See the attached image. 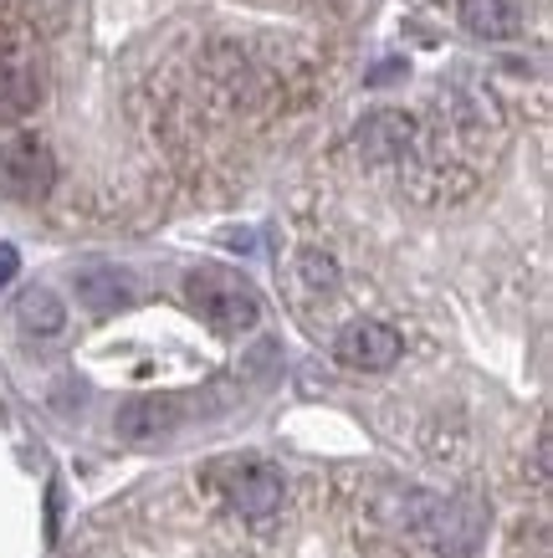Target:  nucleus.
<instances>
[{"instance_id": "f257e3e1", "label": "nucleus", "mask_w": 553, "mask_h": 558, "mask_svg": "<svg viewBox=\"0 0 553 558\" xmlns=\"http://www.w3.org/2000/svg\"><path fill=\"white\" fill-rule=\"evenodd\" d=\"M405 527L436 554H471L486 533V512L471 497H436V492H410L405 497Z\"/></svg>"}, {"instance_id": "f03ea898", "label": "nucleus", "mask_w": 553, "mask_h": 558, "mask_svg": "<svg viewBox=\"0 0 553 558\" xmlns=\"http://www.w3.org/2000/svg\"><path fill=\"white\" fill-rule=\"evenodd\" d=\"M184 303L195 307L216 333H247L262 318L256 288L231 267H195L184 277Z\"/></svg>"}, {"instance_id": "7ed1b4c3", "label": "nucleus", "mask_w": 553, "mask_h": 558, "mask_svg": "<svg viewBox=\"0 0 553 558\" xmlns=\"http://www.w3.org/2000/svg\"><path fill=\"white\" fill-rule=\"evenodd\" d=\"M216 487L226 497V508L241 512V518H272L282 508L287 497V482L272 461H256V457H236V461H220L216 466Z\"/></svg>"}, {"instance_id": "20e7f679", "label": "nucleus", "mask_w": 553, "mask_h": 558, "mask_svg": "<svg viewBox=\"0 0 553 558\" xmlns=\"http://www.w3.org/2000/svg\"><path fill=\"white\" fill-rule=\"evenodd\" d=\"M57 185V159H51L47 138L36 134H16L0 144V195L21 205L47 201Z\"/></svg>"}, {"instance_id": "39448f33", "label": "nucleus", "mask_w": 553, "mask_h": 558, "mask_svg": "<svg viewBox=\"0 0 553 558\" xmlns=\"http://www.w3.org/2000/svg\"><path fill=\"white\" fill-rule=\"evenodd\" d=\"M190 410H195L190 395H134V400H123L113 425L129 446H154V440L175 436L190 421Z\"/></svg>"}, {"instance_id": "423d86ee", "label": "nucleus", "mask_w": 553, "mask_h": 558, "mask_svg": "<svg viewBox=\"0 0 553 558\" xmlns=\"http://www.w3.org/2000/svg\"><path fill=\"white\" fill-rule=\"evenodd\" d=\"M400 333L389 328V323L380 318H353L338 328L334 339V354L338 364H349V369H364V374H380L389 369V364H400Z\"/></svg>"}, {"instance_id": "0eeeda50", "label": "nucleus", "mask_w": 553, "mask_h": 558, "mask_svg": "<svg viewBox=\"0 0 553 558\" xmlns=\"http://www.w3.org/2000/svg\"><path fill=\"white\" fill-rule=\"evenodd\" d=\"M72 288L93 313H123V307L139 303V277L129 267H113V262H87V267L72 271Z\"/></svg>"}, {"instance_id": "6e6552de", "label": "nucleus", "mask_w": 553, "mask_h": 558, "mask_svg": "<svg viewBox=\"0 0 553 558\" xmlns=\"http://www.w3.org/2000/svg\"><path fill=\"white\" fill-rule=\"evenodd\" d=\"M292 288H298V298H308V303H334L338 262L328 252H318V246H302V252L292 256Z\"/></svg>"}, {"instance_id": "1a4fd4ad", "label": "nucleus", "mask_w": 553, "mask_h": 558, "mask_svg": "<svg viewBox=\"0 0 553 558\" xmlns=\"http://www.w3.org/2000/svg\"><path fill=\"white\" fill-rule=\"evenodd\" d=\"M41 102V77L26 62H0V129H11Z\"/></svg>"}, {"instance_id": "9d476101", "label": "nucleus", "mask_w": 553, "mask_h": 558, "mask_svg": "<svg viewBox=\"0 0 553 558\" xmlns=\"http://www.w3.org/2000/svg\"><path fill=\"white\" fill-rule=\"evenodd\" d=\"M518 0H461V26L482 41H503V36L518 32Z\"/></svg>"}, {"instance_id": "9b49d317", "label": "nucleus", "mask_w": 553, "mask_h": 558, "mask_svg": "<svg viewBox=\"0 0 553 558\" xmlns=\"http://www.w3.org/2000/svg\"><path fill=\"white\" fill-rule=\"evenodd\" d=\"M16 318H21L26 333H36V339H57V333H62V323H68V307L57 303V292L32 288V292H21Z\"/></svg>"}, {"instance_id": "f8f14e48", "label": "nucleus", "mask_w": 553, "mask_h": 558, "mask_svg": "<svg viewBox=\"0 0 553 558\" xmlns=\"http://www.w3.org/2000/svg\"><path fill=\"white\" fill-rule=\"evenodd\" d=\"M57 512H62V487H47V543H57Z\"/></svg>"}, {"instance_id": "ddd939ff", "label": "nucleus", "mask_w": 553, "mask_h": 558, "mask_svg": "<svg viewBox=\"0 0 553 558\" xmlns=\"http://www.w3.org/2000/svg\"><path fill=\"white\" fill-rule=\"evenodd\" d=\"M16 271H21V252H16V246H0V288H5Z\"/></svg>"}]
</instances>
